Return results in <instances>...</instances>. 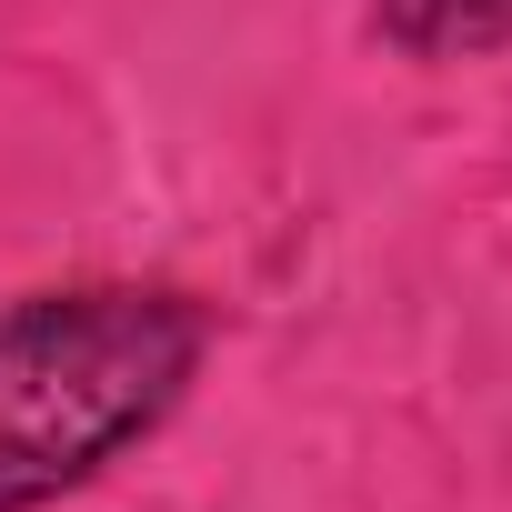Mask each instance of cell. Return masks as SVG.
<instances>
[{
  "instance_id": "obj_1",
  "label": "cell",
  "mask_w": 512,
  "mask_h": 512,
  "mask_svg": "<svg viewBox=\"0 0 512 512\" xmlns=\"http://www.w3.org/2000/svg\"><path fill=\"white\" fill-rule=\"evenodd\" d=\"M221 312L191 282L81 272L0 292V512H61L201 392Z\"/></svg>"
},
{
  "instance_id": "obj_2",
  "label": "cell",
  "mask_w": 512,
  "mask_h": 512,
  "mask_svg": "<svg viewBox=\"0 0 512 512\" xmlns=\"http://www.w3.org/2000/svg\"><path fill=\"white\" fill-rule=\"evenodd\" d=\"M362 21L412 71H462L512 51V0H362Z\"/></svg>"
}]
</instances>
